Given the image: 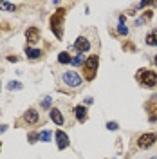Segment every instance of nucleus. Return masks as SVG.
Returning a JSON list of instances; mask_svg holds the SVG:
<instances>
[{"mask_svg": "<svg viewBox=\"0 0 157 159\" xmlns=\"http://www.w3.org/2000/svg\"><path fill=\"white\" fill-rule=\"evenodd\" d=\"M90 49V42H88L85 36H78L76 42H74V51L78 52V54H83L85 51Z\"/></svg>", "mask_w": 157, "mask_h": 159, "instance_id": "nucleus-6", "label": "nucleus"}, {"mask_svg": "<svg viewBox=\"0 0 157 159\" xmlns=\"http://www.w3.org/2000/svg\"><path fill=\"white\" fill-rule=\"evenodd\" d=\"M63 81H65V85H69L72 89H78L79 85H81V76H79L78 72H74V70H67V72H63Z\"/></svg>", "mask_w": 157, "mask_h": 159, "instance_id": "nucleus-4", "label": "nucleus"}, {"mask_svg": "<svg viewBox=\"0 0 157 159\" xmlns=\"http://www.w3.org/2000/svg\"><path fill=\"white\" fill-rule=\"evenodd\" d=\"M98 65H99V56L96 54H90L85 63H83V74H85V80H94L96 78V70H98Z\"/></svg>", "mask_w": 157, "mask_h": 159, "instance_id": "nucleus-3", "label": "nucleus"}, {"mask_svg": "<svg viewBox=\"0 0 157 159\" xmlns=\"http://www.w3.org/2000/svg\"><path fill=\"white\" fill-rule=\"evenodd\" d=\"M155 141H157V134H155V132H146V134L139 136L137 147H139V148H143V150H146V148H150Z\"/></svg>", "mask_w": 157, "mask_h": 159, "instance_id": "nucleus-5", "label": "nucleus"}, {"mask_svg": "<svg viewBox=\"0 0 157 159\" xmlns=\"http://www.w3.org/2000/svg\"><path fill=\"white\" fill-rule=\"evenodd\" d=\"M65 9H58L52 16H51L49 24H51V31L56 34V38L61 40L63 38V20H65Z\"/></svg>", "mask_w": 157, "mask_h": 159, "instance_id": "nucleus-1", "label": "nucleus"}, {"mask_svg": "<svg viewBox=\"0 0 157 159\" xmlns=\"http://www.w3.org/2000/svg\"><path fill=\"white\" fill-rule=\"evenodd\" d=\"M25 54L29 60H38L42 56V51L40 49H31V47H25Z\"/></svg>", "mask_w": 157, "mask_h": 159, "instance_id": "nucleus-13", "label": "nucleus"}, {"mask_svg": "<svg viewBox=\"0 0 157 159\" xmlns=\"http://www.w3.org/2000/svg\"><path fill=\"white\" fill-rule=\"evenodd\" d=\"M7 60H9V61H18V58H16V56H13V54L7 56Z\"/></svg>", "mask_w": 157, "mask_h": 159, "instance_id": "nucleus-23", "label": "nucleus"}, {"mask_svg": "<svg viewBox=\"0 0 157 159\" xmlns=\"http://www.w3.org/2000/svg\"><path fill=\"white\" fill-rule=\"evenodd\" d=\"M49 118H51V121H54L56 125H63V116H61V112H60L58 109H51Z\"/></svg>", "mask_w": 157, "mask_h": 159, "instance_id": "nucleus-11", "label": "nucleus"}, {"mask_svg": "<svg viewBox=\"0 0 157 159\" xmlns=\"http://www.w3.org/2000/svg\"><path fill=\"white\" fill-rule=\"evenodd\" d=\"M58 61L60 63H70L72 58H70V54L67 52V51H63V52H60L58 54Z\"/></svg>", "mask_w": 157, "mask_h": 159, "instance_id": "nucleus-14", "label": "nucleus"}, {"mask_svg": "<svg viewBox=\"0 0 157 159\" xmlns=\"http://www.w3.org/2000/svg\"><path fill=\"white\" fill-rule=\"evenodd\" d=\"M74 114H76V119H78L79 123H85L87 121V109L83 107V105H78V107H74Z\"/></svg>", "mask_w": 157, "mask_h": 159, "instance_id": "nucleus-10", "label": "nucleus"}, {"mask_svg": "<svg viewBox=\"0 0 157 159\" xmlns=\"http://www.w3.org/2000/svg\"><path fill=\"white\" fill-rule=\"evenodd\" d=\"M27 138H29L31 143H34V141H38V139H40V134H34V132H31V134L27 136Z\"/></svg>", "mask_w": 157, "mask_h": 159, "instance_id": "nucleus-22", "label": "nucleus"}, {"mask_svg": "<svg viewBox=\"0 0 157 159\" xmlns=\"http://www.w3.org/2000/svg\"><path fill=\"white\" fill-rule=\"evenodd\" d=\"M7 89H9V90H20V89H22V83H20V81H13V80H11L9 83H7Z\"/></svg>", "mask_w": 157, "mask_h": 159, "instance_id": "nucleus-17", "label": "nucleus"}, {"mask_svg": "<svg viewBox=\"0 0 157 159\" xmlns=\"http://www.w3.org/2000/svg\"><path fill=\"white\" fill-rule=\"evenodd\" d=\"M107 129H108V130H118L119 125L116 123V121H108V123H107Z\"/></svg>", "mask_w": 157, "mask_h": 159, "instance_id": "nucleus-20", "label": "nucleus"}, {"mask_svg": "<svg viewBox=\"0 0 157 159\" xmlns=\"http://www.w3.org/2000/svg\"><path fill=\"white\" fill-rule=\"evenodd\" d=\"M154 119H157V109H155V112H154V116H152V121H154Z\"/></svg>", "mask_w": 157, "mask_h": 159, "instance_id": "nucleus-25", "label": "nucleus"}, {"mask_svg": "<svg viewBox=\"0 0 157 159\" xmlns=\"http://www.w3.org/2000/svg\"><path fill=\"white\" fill-rule=\"evenodd\" d=\"M154 61H155V65H157V54H155V58H154Z\"/></svg>", "mask_w": 157, "mask_h": 159, "instance_id": "nucleus-26", "label": "nucleus"}, {"mask_svg": "<svg viewBox=\"0 0 157 159\" xmlns=\"http://www.w3.org/2000/svg\"><path fill=\"white\" fill-rule=\"evenodd\" d=\"M6 129H7V125H0V134H2V132H6Z\"/></svg>", "mask_w": 157, "mask_h": 159, "instance_id": "nucleus-24", "label": "nucleus"}, {"mask_svg": "<svg viewBox=\"0 0 157 159\" xmlns=\"http://www.w3.org/2000/svg\"><path fill=\"white\" fill-rule=\"evenodd\" d=\"M70 63H72V65H81V63H83V56L79 54V56H76V58H72Z\"/></svg>", "mask_w": 157, "mask_h": 159, "instance_id": "nucleus-21", "label": "nucleus"}, {"mask_svg": "<svg viewBox=\"0 0 157 159\" xmlns=\"http://www.w3.org/2000/svg\"><path fill=\"white\" fill-rule=\"evenodd\" d=\"M0 9H4V11H15V9H16V6H15V4H9V2H0Z\"/></svg>", "mask_w": 157, "mask_h": 159, "instance_id": "nucleus-16", "label": "nucleus"}, {"mask_svg": "<svg viewBox=\"0 0 157 159\" xmlns=\"http://www.w3.org/2000/svg\"><path fill=\"white\" fill-rule=\"evenodd\" d=\"M51 138H52V132H51V130H43V132H40V141L49 143Z\"/></svg>", "mask_w": 157, "mask_h": 159, "instance_id": "nucleus-15", "label": "nucleus"}, {"mask_svg": "<svg viewBox=\"0 0 157 159\" xmlns=\"http://www.w3.org/2000/svg\"><path fill=\"white\" fill-rule=\"evenodd\" d=\"M54 138H56V145H58L60 150H65L69 147V136L63 132V130H56V134H54Z\"/></svg>", "mask_w": 157, "mask_h": 159, "instance_id": "nucleus-7", "label": "nucleus"}, {"mask_svg": "<svg viewBox=\"0 0 157 159\" xmlns=\"http://www.w3.org/2000/svg\"><path fill=\"white\" fill-rule=\"evenodd\" d=\"M0 148H2V145H0Z\"/></svg>", "mask_w": 157, "mask_h": 159, "instance_id": "nucleus-27", "label": "nucleus"}, {"mask_svg": "<svg viewBox=\"0 0 157 159\" xmlns=\"http://www.w3.org/2000/svg\"><path fill=\"white\" fill-rule=\"evenodd\" d=\"M51 103H52V99H51V96H45L43 98V101H42V109H49Z\"/></svg>", "mask_w": 157, "mask_h": 159, "instance_id": "nucleus-19", "label": "nucleus"}, {"mask_svg": "<svg viewBox=\"0 0 157 159\" xmlns=\"http://www.w3.org/2000/svg\"><path fill=\"white\" fill-rule=\"evenodd\" d=\"M24 119H25V123L27 125H34V123H38V112H36V109H27L25 110V114H24Z\"/></svg>", "mask_w": 157, "mask_h": 159, "instance_id": "nucleus-9", "label": "nucleus"}, {"mask_svg": "<svg viewBox=\"0 0 157 159\" xmlns=\"http://www.w3.org/2000/svg\"><path fill=\"white\" fill-rule=\"evenodd\" d=\"M118 33L119 34H123V36H127L128 34V27L125 25V24H118Z\"/></svg>", "mask_w": 157, "mask_h": 159, "instance_id": "nucleus-18", "label": "nucleus"}, {"mask_svg": "<svg viewBox=\"0 0 157 159\" xmlns=\"http://www.w3.org/2000/svg\"><path fill=\"white\" fill-rule=\"evenodd\" d=\"M145 42H146V45H150V47L157 45V29L150 31V33L146 34V38H145Z\"/></svg>", "mask_w": 157, "mask_h": 159, "instance_id": "nucleus-12", "label": "nucleus"}, {"mask_svg": "<svg viewBox=\"0 0 157 159\" xmlns=\"http://www.w3.org/2000/svg\"><path fill=\"white\" fill-rule=\"evenodd\" d=\"M40 36H42V33H40L38 27H27V31H25L27 43H36V42H40Z\"/></svg>", "mask_w": 157, "mask_h": 159, "instance_id": "nucleus-8", "label": "nucleus"}, {"mask_svg": "<svg viewBox=\"0 0 157 159\" xmlns=\"http://www.w3.org/2000/svg\"><path fill=\"white\" fill-rule=\"evenodd\" d=\"M137 81L143 85V87H146V89H152V87H155L157 85V72L155 70H150V69H141L137 72Z\"/></svg>", "mask_w": 157, "mask_h": 159, "instance_id": "nucleus-2", "label": "nucleus"}]
</instances>
